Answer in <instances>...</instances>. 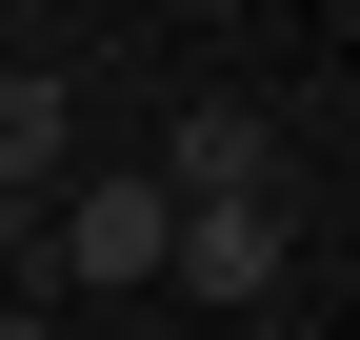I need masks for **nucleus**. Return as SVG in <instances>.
<instances>
[{
  "label": "nucleus",
  "instance_id": "6",
  "mask_svg": "<svg viewBox=\"0 0 360 340\" xmlns=\"http://www.w3.org/2000/svg\"><path fill=\"white\" fill-rule=\"evenodd\" d=\"M0 340H60V301H40V280H0Z\"/></svg>",
  "mask_w": 360,
  "mask_h": 340
},
{
  "label": "nucleus",
  "instance_id": "2",
  "mask_svg": "<svg viewBox=\"0 0 360 340\" xmlns=\"http://www.w3.org/2000/svg\"><path fill=\"white\" fill-rule=\"evenodd\" d=\"M160 200H281V140H260V100H180Z\"/></svg>",
  "mask_w": 360,
  "mask_h": 340
},
{
  "label": "nucleus",
  "instance_id": "4",
  "mask_svg": "<svg viewBox=\"0 0 360 340\" xmlns=\"http://www.w3.org/2000/svg\"><path fill=\"white\" fill-rule=\"evenodd\" d=\"M0 181H20V200L80 181V80L60 60H0Z\"/></svg>",
  "mask_w": 360,
  "mask_h": 340
},
{
  "label": "nucleus",
  "instance_id": "3",
  "mask_svg": "<svg viewBox=\"0 0 360 340\" xmlns=\"http://www.w3.org/2000/svg\"><path fill=\"white\" fill-rule=\"evenodd\" d=\"M160 280H200V301H281V200H180V261Z\"/></svg>",
  "mask_w": 360,
  "mask_h": 340
},
{
  "label": "nucleus",
  "instance_id": "5",
  "mask_svg": "<svg viewBox=\"0 0 360 340\" xmlns=\"http://www.w3.org/2000/svg\"><path fill=\"white\" fill-rule=\"evenodd\" d=\"M0 280H40V200L20 181H0Z\"/></svg>",
  "mask_w": 360,
  "mask_h": 340
},
{
  "label": "nucleus",
  "instance_id": "1",
  "mask_svg": "<svg viewBox=\"0 0 360 340\" xmlns=\"http://www.w3.org/2000/svg\"><path fill=\"white\" fill-rule=\"evenodd\" d=\"M40 261H60L80 301H120V280L180 261V200H160V181H60V200H40Z\"/></svg>",
  "mask_w": 360,
  "mask_h": 340
}]
</instances>
